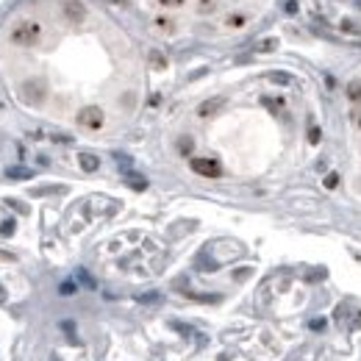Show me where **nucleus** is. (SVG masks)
Listing matches in <instances>:
<instances>
[{
	"label": "nucleus",
	"mask_w": 361,
	"mask_h": 361,
	"mask_svg": "<svg viewBox=\"0 0 361 361\" xmlns=\"http://www.w3.org/2000/svg\"><path fill=\"white\" fill-rule=\"evenodd\" d=\"M81 164H84V169H94L98 167V159H94V156H81Z\"/></svg>",
	"instance_id": "1"
}]
</instances>
